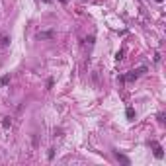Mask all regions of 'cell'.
<instances>
[{"label":"cell","instance_id":"obj_1","mask_svg":"<svg viewBox=\"0 0 166 166\" xmlns=\"http://www.w3.org/2000/svg\"><path fill=\"white\" fill-rule=\"evenodd\" d=\"M145 72H147V66H141V69H135V70H131L129 74L121 76L119 80H121V82H133V80H137V78H139L141 74H145Z\"/></svg>","mask_w":166,"mask_h":166},{"label":"cell","instance_id":"obj_2","mask_svg":"<svg viewBox=\"0 0 166 166\" xmlns=\"http://www.w3.org/2000/svg\"><path fill=\"white\" fill-rule=\"evenodd\" d=\"M152 148H155V156H156V158H162V156H164V152H162V147H160V145L158 143H156V141H152Z\"/></svg>","mask_w":166,"mask_h":166},{"label":"cell","instance_id":"obj_3","mask_svg":"<svg viewBox=\"0 0 166 166\" xmlns=\"http://www.w3.org/2000/svg\"><path fill=\"white\" fill-rule=\"evenodd\" d=\"M115 158H117L119 162H123V164H127V166H129V158H127L125 155H121L119 151H115Z\"/></svg>","mask_w":166,"mask_h":166},{"label":"cell","instance_id":"obj_4","mask_svg":"<svg viewBox=\"0 0 166 166\" xmlns=\"http://www.w3.org/2000/svg\"><path fill=\"white\" fill-rule=\"evenodd\" d=\"M37 37L39 39H51V37H55V33L53 31H41V33H37Z\"/></svg>","mask_w":166,"mask_h":166},{"label":"cell","instance_id":"obj_5","mask_svg":"<svg viewBox=\"0 0 166 166\" xmlns=\"http://www.w3.org/2000/svg\"><path fill=\"white\" fill-rule=\"evenodd\" d=\"M125 113H127V117H129V119L135 117V110H133V107H127V111H125Z\"/></svg>","mask_w":166,"mask_h":166},{"label":"cell","instance_id":"obj_6","mask_svg":"<svg viewBox=\"0 0 166 166\" xmlns=\"http://www.w3.org/2000/svg\"><path fill=\"white\" fill-rule=\"evenodd\" d=\"M2 125H4V127H6V129H8V127H12V119H10V117H4V121H2Z\"/></svg>","mask_w":166,"mask_h":166},{"label":"cell","instance_id":"obj_7","mask_svg":"<svg viewBox=\"0 0 166 166\" xmlns=\"http://www.w3.org/2000/svg\"><path fill=\"white\" fill-rule=\"evenodd\" d=\"M8 80H10V76H2V78H0V86L8 84Z\"/></svg>","mask_w":166,"mask_h":166},{"label":"cell","instance_id":"obj_8","mask_svg":"<svg viewBox=\"0 0 166 166\" xmlns=\"http://www.w3.org/2000/svg\"><path fill=\"white\" fill-rule=\"evenodd\" d=\"M156 2H164V0H156Z\"/></svg>","mask_w":166,"mask_h":166},{"label":"cell","instance_id":"obj_9","mask_svg":"<svg viewBox=\"0 0 166 166\" xmlns=\"http://www.w3.org/2000/svg\"><path fill=\"white\" fill-rule=\"evenodd\" d=\"M61 2H69V0H61Z\"/></svg>","mask_w":166,"mask_h":166}]
</instances>
